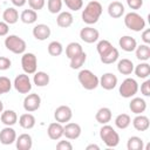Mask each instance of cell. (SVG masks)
<instances>
[{"instance_id":"obj_1","label":"cell","mask_w":150,"mask_h":150,"mask_svg":"<svg viewBox=\"0 0 150 150\" xmlns=\"http://www.w3.org/2000/svg\"><path fill=\"white\" fill-rule=\"evenodd\" d=\"M102 5L98 1H90L87 4L82 12V20L87 25L96 23L102 14Z\"/></svg>"},{"instance_id":"obj_2","label":"cell","mask_w":150,"mask_h":150,"mask_svg":"<svg viewBox=\"0 0 150 150\" xmlns=\"http://www.w3.org/2000/svg\"><path fill=\"white\" fill-rule=\"evenodd\" d=\"M79 82L87 90H94L100 83V79L89 69H82L77 75Z\"/></svg>"},{"instance_id":"obj_3","label":"cell","mask_w":150,"mask_h":150,"mask_svg":"<svg viewBox=\"0 0 150 150\" xmlns=\"http://www.w3.org/2000/svg\"><path fill=\"white\" fill-rule=\"evenodd\" d=\"M100 137L103 143L109 148H115L120 143V136L115 129L108 124H104L100 130Z\"/></svg>"},{"instance_id":"obj_4","label":"cell","mask_w":150,"mask_h":150,"mask_svg":"<svg viewBox=\"0 0 150 150\" xmlns=\"http://www.w3.org/2000/svg\"><path fill=\"white\" fill-rule=\"evenodd\" d=\"M124 25L127 28L134 32H141L145 28V21L136 12H130L124 16Z\"/></svg>"},{"instance_id":"obj_5","label":"cell","mask_w":150,"mask_h":150,"mask_svg":"<svg viewBox=\"0 0 150 150\" xmlns=\"http://www.w3.org/2000/svg\"><path fill=\"white\" fill-rule=\"evenodd\" d=\"M6 48L14 54H23L26 50V41L18 35H8L5 40Z\"/></svg>"},{"instance_id":"obj_6","label":"cell","mask_w":150,"mask_h":150,"mask_svg":"<svg viewBox=\"0 0 150 150\" xmlns=\"http://www.w3.org/2000/svg\"><path fill=\"white\" fill-rule=\"evenodd\" d=\"M137 91H138V83L136 82V80L131 77L125 79L120 86V95L124 98L132 97L134 95L137 94Z\"/></svg>"},{"instance_id":"obj_7","label":"cell","mask_w":150,"mask_h":150,"mask_svg":"<svg viewBox=\"0 0 150 150\" xmlns=\"http://www.w3.org/2000/svg\"><path fill=\"white\" fill-rule=\"evenodd\" d=\"M21 67L26 74H34L38 68V59L33 53H25L21 57Z\"/></svg>"},{"instance_id":"obj_8","label":"cell","mask_w":150,"mask_h":150,"mask_svg":"<svg viewBox=\"0 0 150 150\" xmlns=\"http://www.w3.org/2000/svg\"><path fill=\"white\" fill-rule=\"evenodd\" d=\"M14 88L20 94H28L32 89V83L27 74H19L14 80Z\"/></svg>"},{"instance_id":"obj_9","label":"cell","mask_w":150,"mask_h":150,"mask_svg":"<svg viewBox=\"0 0 150 150\" xmlns=\"http://www.w3.org/2000/svg\"><path fill=\"white\" fill-rule=\"evenodd\" d=\"M41 105V97L38 94H28L23 100V109L27 112L38 110Z\"/></svg>"},{"instance_id":"obj_10","label":"cell","mask_w":150,"mask_h":150,"mask_svg":"<svg viewBox=\"0 0 150 150\" xmlns=\"http://www.w3.org/2000/svg\"><path fill=\"white\" fill-rule=\"evenodd\" d=\"M54 117L56 122L59 123H66L69 122L73 117V111L68 105H60L54 111Z\"/></svg>"},{"instance_id":"obj_11","label":"cell","mask_w":150,"mask_h":150,"mask_svg":"<svg viewBox=\"0 0 150 150\" xmlns=\"http://www.w3.org/2000/svg\"><path fill=\"white\" fill-rule=\"evenodd\" d=\"M98 36H100V33L96 28H93V27H84L80 30V38L87 42V43H94L98 40Z\"/></svg>"},{"instance_id":"obj_12","label":"cell","mask_w":150,"mask_h":150,"mask_svg":"<svg viewBox=\"0 0 150 150\" xmlns=\"http://www.w3.org/2000/svg\"><path fill=\"white\" fill-rule=\"evenodd\" d=\"M81 135V127L77 123L70 122L63 127V136L68 139H76Z\"/></svg>"},{"instance_id":"obj_13","label":"cell","mask_w":150,"mask_h":150,"mask_svg":"<svg viewBox=\"0 0 150 150\" xmlns=\"http://www.w3.org/2000/svg\"><path fill=\"white\" fill-rule=\"evenodd\" d=\"M103 89L105 90H111L116 87L117 84V77L115 74L112 73H105L101 76L100 79V83H98Z\"/></svg>"},{"instance_id":"obj_14","label":"cell","mask_w":150,"mask_h":150,"mask_svg":"<svg viewBox=\"0 0 150 150\" xmlns=\"http://www.w3.org/2000/svg\"><path fill=\"white\" fill-rule=\"evenodd\" d=\"M15 139H16V132L13 128L6 125V128H4L0 131V142L4 145H9V144L14 143Z\"/></svg>"},{"instance_id":"obj_15","label":"cell","mask_w":150,"mask_h":150,"mask_svg":"<svg viewBox=\"0 0 150 150\" xmlns=\"http://www.w3.org/2000/svg\"><path fill=\"white\" fill-rule=\"evenodd\" d=\"M50 28L49 26L45 25V23H39L33 28V36L39 40V41H43L46 39H48L50 36Z\"/></svg>"},{"instance_id":"obj_16","label":"cell","mask_w":150,"mask_h":150,"mask_svg":"<svg viewBox=\"0 0 150 150\" xmlns=\"http://www.w3.org/2000/svg\"><path fill=\"white\" fill-rule=\"evenodd\" d=\"M47 132H48V136L50 139H60L62 136H63V127H62V123H59V122H53L48 125V129H47Z\"/></svg>"},{"instance_id":"obj_17","label":"cell","mask_w":150,"mask_h":150,"mask_svg":"<svg viewBox=\"0 0 150 150\" xmlns=\"http://www.w3.org/2000/svg\"><path fill=\"white\" fill-rule=\"evenodd\" d=\"M108 14L114 18V19H118L124 14V6L122 2L120 1H112L109 4L108 6Z\"/></svg>"},{"instance_id":"obj_18","label":"cell","mask_w":150,"mask_h":150,"mask_svg":"<svg viewBox=\"0 0 150 150\" xmlns=\"http://www.w3.org/2000/svg\"><path fill=\"white\" fill-rule=\"evenodd\" d=\"M16 149L19 150H30L33 146V139L28 134H21L16 139Z\"/></svg>"},{"instance_id":"obj_19","label":"cell","mask_w":150,"mask_h":150,"mask_svg":"<svg viewBox=\"0 0 150 150\" xmlns=\"http://www.w3.org/2000/svg\"><path fill=\"white\" fill-rule=\"evenodd\" d=\"M129 108L131 110V112L138 115V114H142L145 111L146 109V102L141 98V97H134L131 100V102L129 103Z\"/></svg>"},{"instance_id":"obj_20","label":"cell","mask_w":150,"mask_h":150,"mask_svg":"<svg viewBox=\"0 0 150 150\" xmlns=\"http://www.w3.org/2000/svg\"><path fill=\"white\" fill-rule=\"evenodd\" d=\"M132 125L136 130L138 131H145L149 129L150 127V121L146 116L142 115V114H138L134 120H132Z\"/></svg>"},{"instance_id":"obj_21","label":"cell","mask_w":150,"mask_h":150,"mask_svg":"<svg viewBox=\"0 0 150 150\" xmlns=\"http://www.w3.org/2000/svg\"><path fill=\"white\" fill-rule=\"evenodd\" d=\"M118 45H120V47H121L124 52H132V50H135L136 47H137L136 40H135L134 38H131V36H129V35L122 36V38L120 39V41H118Z\"/></svg>"},{"instance_id":"obj_22","label":"cell","mask_w":150,"mask_h":150,"mask_svg":"<svg viewBox=\"0 0 150 150\" xmlns=\"http://www.w3.org/2000/svg\"><path fill=\"white\" fill-rule=\"evenodd\" d=\"M74 18L70 12H61L56 18V23L61 28H68L71 26Z\"/></svg>"},{"instance_id":"obj_23","label":"cell","mask_w":150,"mask_h":150,"mask_svg":"<svg viewBox=\"0 0 150 150\" xmlns=\"http://www.w3.org/2000/svg\"><path fill=\"white\" fill-rule=\"evenodd\" d=\"M2 19L8 25H13L19 20V13L14 7H8L2 13Z\"/></svg>"},{"instance_id":"obj_24","label":"cell","mask_w":150,"mask_h":150,"mask_svg":"<svg viewBox=\"0 0 150 150\" xmlns=\"http://www.w3.org/2000/svg\"><path fill=\"white\" fill-rule=\"evenodd\" d=\"M111 116H112L111 110H110L109 108H107V107H103V108H100V109L97 110V112H96V115H95V118H96V121H97L98 123H101V124H107L108 122H110Z\"/></svg>"},{"instance_id":"obj_25","label":"cell","mask_w":150,"mask_h":150,"mask_svg":"<svg viewBox=\"0 0 150 150\" xmlns=\"http://www.w3.org/2000/svg\"><path fill=\"white\" fill-rule=\"evenodd\" d=\"M117 70L123 75H130L134 71V63L129 59H122L117 63Z\"/></svg>"},{"instance_id":"obj_26","label":"cell","mask_w":150,"mask_h":150,"mask_svg":"<svg viewBox=\"0 0 150 150\" xmlns=\"http://www.w3.org/2000/svg\"><path fill=\"white\" fill-rule=\"evenodd\" d=\"M1 122L7 125L12 127L18 122V115L14 110H5L1 112Z\"/></svg>"},{"instance_id":"obj_27","label":"cell","mask_w":150,"mask_h":150,"mask_svg":"<svg viewBox=\"0 0 150 150\" xmlns=\"http://www.w3.org/2000/svg\"><path fill=\"white\" fill-rule=\"evenodd\" d=\"M118 56H120L118 50H117L115 47H111L105 54L101 55L100 59H101V61H102L103 63H105V64H111V63H114V62L117 61Z\"/></svg>"},{"instance_id":"obj_28","label":"cell","mask_w":150,"mask_h":150,"mask_svg":"<svg viewBox=\"0 0 150 150\" xmlns=\"http://www.w3.org/2000/svg\"><path fill=\"white\" fill-rule=\"evenodd\" d=\"M35 123H36L35 117H34L32 114H29V112L22 114V115L20 116V118H19V124H20V127L23 128V129H32V128L35 125Z\"/></svg>"},{"instance_id":"obj_29","label":"cell","mask_w":150,"mask_h":150,"mask_svg":"<svg viewBox=\"0 0 150 150\" xmlns=\"http://www.w3.org/2000/svg\"><path fill=\"white\" fill-rule=\"evenodd\" d=\"M20 19L23 23H27V25H30V23H34L36 20H38V13L34 9H25L22 11L21 15H20Z\"/></svg>"},{"instance_id":"obj_30","label":"cell","mask_w":150,"mask_h":150,"mask_svg":"<svg viewBox=\"0 0 150 150\" xmlns=\"http://www.w3.org/2000/svg\"><path fill=\"white\" fill-rule=\"evenodd\" d=\"M83 49H82V46L77 42H70L67 47H66V56L68 59H71L74 56H76L77 54L82 53Z\"/></svg>"},{"instance_id":"obj_31","label":"cell","mask_w":150,"mask_h":150,"mask_svg":"<svg viewBox=\"0 0 150 150\" xmlns=\"http://www.w3.org/2000/svg\"><path fill=\"white\" fill-rule=\"evenodd\" d=\"M136 57L141 61H148L150 59V47L148 45H141L136 47Z\"/></svg>"},{"instance_id":"obj_32","label":"cell","mask_w":150,"mask_h":150,"mask_svg":"<svg viewBox=\"0 0 150 150\" xmlns=\"http://www.w3.org/2000/svg\"><path fill=\"white\" fill-rule=\"evenodd\" d=\"M34 84H36L38 87H46L49 83V75L45 71H35L34 73Z\"/></svg>"},{"instance_id":"obj_33","label":"cell","mask_w":150,"mask_h":150,"mask_svg":"<svg viewBox=\"0 0 150 150\" xmlns=\"http://www.w3.org/2000/svg\"><path fill=\"white\" fill-rule=\"evenodd\" d=\"M131 123V118L128 114H120L115 118V125L118 129H127Z\"/></svg>"},{"instance_id":"obj_34","label":"cell","mask_w":150,"mask_h":150,"mask_svg":"<svg viewBox=\"0 0 150 150\" xmlns=\"http://www.w3.org/2000/svg\"><path fill=\"white\" fill-rule=\"evenodd\" d=\"M86 60H87V54L84 52L77 54L76 56H74V57L70 59V68L71 69H79V68H81L84 64Z\"/></svg>"},{"instance_id":"obj_35","label":"cell","mask_w":150,"mask_h":150,"mask_svg":"<svg viewBox=\"0 0 150 150\" xmlns=\"http://www.w3.org/2000/svg\"><path fill=\"white\" fill-rule=\"evenodd\" d=\"M135 74L139 79H146L150 75V64L146 62H142L135 68Z\"/></svg>"},{"instance_id":"obj_36","label":"cell","mask_w":150,"mask_h":150,"mask_svg":"<svg viewBox=\"0 0 150 150\" xmlns=\"http://www.w3.org/2000/svg\"><path fill=\"white\" fill-rule=\"evenodd\" d=\"M143 139L138 136H131L128 139L127 148L128 150H142L143 149Z\"/></svg>"},{"instance_id":"obj_37","label":"cell","mask_w":150,"mask_h":150,"mask_svg":"<svg viewBox=\"0 0 150 150\" xmlns=\"http://www.w3.org/2000/svg\"><path fill=\"white\" fill-rule=\"evenodd\" d=\"M62 52H63V47L59 41H52L48 45V53L52 56H59L62 54Z\"/></svg>"},{"instance_id":"obj_38","label":"cell","mask_w":150,"mask_h":150,"mask_svg":"<svg viewBox=\"0 0 150 150\" xmlns=\"http://www.w3.org/2000/svg\"><path fill=\"white\" fill-rule=\"evenodd\" d=\"M47 8L52 14H56L61 12L62 8V0H48Z\"/></svg>"},{"instance_id":"obj_39","label":"cell","mask_w":150,"mask_h":150,"mask_svg":"<svg viewBox=\"0 0 150 150\" xmlns=\"http://www.w3.org/2000/svg\"><path fill=\"white\" fill-rule=\"evenodd\" d=\"M11 88H12L11 80L6 76H0V95L8 93L11 90Z\"/></svg>"},{"instance_id":"obj_40","label":"cell","mask_w":150,"mask_h":150,"mask_svg":"<svg viewBox=\"0 0 150 150\" xmlns=\"http://www.w3.org/2000/svg\"><path fill=\"white\" fill-rule=\"evenodd\" d=\"M111 47H112V45H111L108 40H101V41L97 43L96 49H97V53H98V54H100V56H101V55L105 54V53H107Z\"/></svg>"},{"instance_id":"obj_41","label":"cell","mask_w":150,"mask_h":150,"mask_svg":"<svg viewBox=\"0 0 150 150\" xmlns=\"http://www.w3.org/2000/svg\"><path fill=\"white\" fill-rule=\"evenodd\" d=\"M66 6L71 11H79L83 6V0H63Z\"/></svg>"},{"instance_id":"obj_42","label":"cell","mask_w":150,"mask_h":150,"mask_svg":"<svg viewBox=\"0 0 150 150\" xmlns=\"http://www.w3.org/2000/svg\"><path fill=\"white\" fill-rule=\"evenodd\" d=\"M46 4V0H28V5L34 11H40L43 8Z\"/></svg>"},{"instance_id":"obj_43","label":"cell","mask_w":150,"mask_h":150,"mask_svg":"<svg viewBox=\"0 0 150 150\" xmlns=\"http://www.w3.org/2000/svg\"><path fill=\"white\" fill-rule=\"evenodd\" d=\"M11 66H12V62L8 57L0 56V70H7L11 68Z\"/></svg>"},{"instance_id":"obj_44","label":"cell","mask_w":150,"mask_h":150,"mask_svg":"<svg viewBox=\"0 0 150 150\" xmlns=\"http://www.w3.org/2000/svg\"><path fill=\"white\" fill-rule=\"evenodd\" d=\"M56 149L57 150H71L73 145H71V143L69 141H60L56 144Z\"/></svg>"},{"instance_id":"obj_45","label":"cell","mask_w":150,"mask_h":150,"mask_svg":"<svg viewBox=\"0 0 150 150\" xmlns=\"http://www.w3.org/2000/svg\"><path fill=\"white\" fill-rule=\"evenodd\" d=\"M141 93L144 96H150V80H146L141 84Z\"/></svg>"},{"instance_id":"obj_46","label":"cell","mask_w":150,"mask_h":150,"mask_svg":"<svg viewBox=\"0 0 150 150\" xmlns=\"http://www.w3.org/2000/svg\"><path fill=\"white\" fill-rule=\"evenodd\" d=\"M127 4L131 9H139L143 5V0H127Z\"/></svg>"},{"instance_id":"obj_47","label":"cell","mask_w":150,"mask_h":150,"mask_svg":"<svg viewBox=\"0 0 150 150\" xmlns=\"http://www.w3.org/2000/svg\"><path fill=\"white\" fill-rule=\"evenodd\" d=\"M8 23H6L5 21H0V36H6L8 34Z\"/></svg>"},{"instance_id":"obj_48","label":"cell","mask_w":150,"mask_h":150,"mask_svg":"<svg viewBox=\"0 0 150 150\" xmlns=\"http://www.w3.org/2000/svg\"><path fill=\"white\" fill-rule=\"evenodd\" d=\"M142 40L145 45H149L150 43V29H145L143 33H142Z\"/></svg>"},{"instance_id":"obj_49","label":"cell","mask_w":150,"mask_h":150,"mask_svg":"<svg viewBox=\"0 0 150 150\" xmlns=\"http://www.w3.org/2000/svg\"><path fill=\"white\" fill-rule=\"evenodd\" d=\"M12 1V4L14 5V6H16V7H22L26 2H27V0H11Z\"/></svg>"},{"instance_id":"obj_50","label":"cell","mask_w":150,"mask_h":150,"mask_svg":"<svg viewBox=\"0 0 150 150\" xmlns=\"http://www.w3.org/2000/svg\"><path fill=\"white\" fill-rule=\"evenodd\" d=\"M86 149H87V150H93V149H94V150H100V146H98L97 144H89Z\"/></svg>"},{"instance_id":"obj_51","label":"cell","mask_w":150,"mask_h":150,"mask_svg":"<svg viewBox=\"0 0 150 150\" xmlns=\"http://www.w3.org/2000/svg\"><path fill=\"white\" fill-rule=\"evenodd\" d=\"M2 110H4V103H2L1 100H0V114L2 112Z\"/></svg>"}]
</instances>
